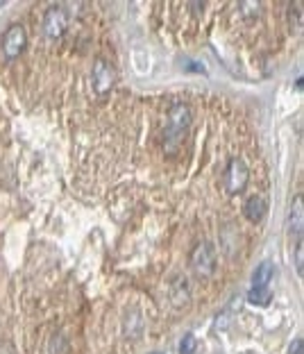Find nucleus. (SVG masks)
<instances>
[{"label": "nucleus", "instance_id": "1", "mask_svg": "<svg viewBox=\"0 0 304 354\" xmlns=\"http://www.w3.org/2000/svg\"><path fill=\"white\" fill-rule=\"evenodd\" d=\"M191 127V109L189 104L178 102L173 104L171 111H168V123L164 130V150L168 155H175L180 150L182 141L187 139V132Z\"/></svg>", "mask_w": 304, "mask_h": 354}, {"label": "nucleus", "instance_id": "2", "mask_svg": "<svg viewBox=\"0 0 304 354\" xmlns=\"http://www.w3.org/2000/svg\"><path fill=\"white\" fill-rule=\"evenodd\" d=\"M216 250L209 241H200V243L193 248V252H191V268L193 272L200 277V279H207L213 275L216 270Z\"/></svg>", "mask_w": 304, "mask_h": 354}, {"label": "nucleus", "instance_id": "3", "mask_svg": "<svg viewBox=\"0 0 304 354\" xmlns=\"http://www.w3.org/2000/svg\"><path fill=\"white\" fill-rule=\"evenodd\" d=\"M247 180H250V171H247L243 159H238V157L229 159L227 168H225V177H222V182H225V191L229 193V196L241 193L247 187Z\"/></svg>", "mask_w": 304, "mask_h": 354}, {"label": "nucleus", "instance_id": "4", "mask_svg": "<svg viewBox=\"0 0 304 354\" xmlns=\"http://www.w3.org/2000/svg\"><path fill=\"white\" fill-rule=\"evenodd\" d=\"M91 80H93V91L98 95H107L116 82V71L107 59H95Z\"/></svg>", "mask_w": 304, "mask_h": 354}, {"label": "nucleus", "instance_id": "5", "mask_svg": "<svg viewBox=\"0 0 304 354\" xmlns=\"http://www.w3.org/2000/svg\"><path fill=\"white\" fill-rule=\"evenodd\" d=\"M66 26H68V19H66V12H64L61 5H53L50 10L46 12L44 16V32L46 37L50 39V41H57V39L64 37V32H66Z\"/></svg>", "mask_w": 304, "mask_h": 354}, {"label": "nucleus", "instance_id": "6", "mask_svg": "<svg viewBox=\"0 0 304 354\" xmlns=\"http://www.w3.org/2000/svg\"><path fill=\"white\" fill-rule=\"evenodd\" d=\"M28 35L23 26H10L3 35V57L5 59H16L19 55L26 50Z\"/></svg>", "mask_w": 304, "mask_h": 354}, {"label": "nucleus", "instance_id": "7", "mask_svg": "<svg viewBox=\"0 0 304 354\" xmlns=\"http://www.w3.org/2000/svg\"><path fill=\"white\" fill-rule=\"evenodd\" d=\"M168 293H171V302L175 309H182L187 307L191 302V284L187 277L182 275H175L173 281H171V288H168Z\"/></svg>", "mask_w": 304, "mask_h": 354}, {"label": "nucleus", "instance_id": "8", "mask_svg": "<svg viewBox=\"0 0 304 354\" xmlns=\"http://www.w3.org/2000/svg\"><path fill=\"white\" fill-rule=\"evenodd\" d=\"M289 230L295 236V241H302V230H304V205H302V196L298 193L291 205V214H289Z\"/></svg>", "mask_w": 304, "mask_h": 354}, {"label": "nucleus", "instance_id": "9", "mask_svg": "<svg viewBox=\"0 0 304 354\" xmlns=\"http://www.w3.org/2000/svg\"><path fill=\"white\" fill-rule=\"evenodd\" d=\"M245 218L250 221V223H261L263 218H266V214H268V203H266V198L263 196H252V198H247V203H245Z\"/></svg>", "mask_w": 304, "mask_h": 354}, {"label": "nucleus", "instance_id": "10", "mask_svg": "<svg viewBox=\"0 0 304 354\" xmlns=\"http://www.w3.org/2000/svg\"><path fill=\"white\" fill-rule=\"evenodd\" d=\"M273 277H275L273 261H261L257 266V270H254V275H252V286L254 288H268L270 279H273Z\"/></svg>", "mask_w": 304, "mask_h": 354}, {"label": "nucleus", "instance_id": "11", "mask_svg": "<svg viewBox=\"0 0 304 354\" xmlns=\"http://www.w3.org/2000/svg\"><path fill=\"white\" fill-rule=\"evenodd\" d=\"M273 300V293H270V288H250V293H247V302L250 304H257V307H266Z\"/></svg>", "mask_w": 304, "mask_h": 354}, {"label": "nucleus", "instance_id": "12", "mask_svg": "<svg viewBox=\"0 0 304 354\" xmlns=\"http://www.w3.org/2000/svg\"><path fill=\"white\" fill-rule=\"evenodd\" d=\"M295 268L298 275L304 277V241H295Z\"/></svg>", "mask_w": 304, "mask_h": 354}, {"label": "nucleus", "instance_id": "13", "mask_svg": "<svg viewBox=\"0 0 304 354\" xmlns=\"http://www.w3.org/2000/svg\"><path fill=\"white\" fill-rule=\"evenodd\" d=\"M198 352V343L193 334H187L182 341V354H196Z\"/></svg>", "mask_w": 304, "mask_h": 354}, {"label": "nucleus", "instance_id": "14", "mask_svg": "<svg viewBox=\"0 0 304 354\" xmlns=\"http://www.w3.org/2000/svg\"><path fill=\"white\" fill-rule=\"evenodd\" d=\"M291 354H302V339H298L293 343V348H291Z\"/></svg>", "mask_w": 304, "mask_h": 354}, {"label": "nucleus", "instance_id": "15", "mask_svg": "<svg viewBox=\"0 0 304 354\" xmlns=\"http://www.w3.org/2000/svg\"><path fill=\"white\" fill-rule=\"evenodd\" d=\"M191 7H193V12H196V14L205 12V3H191Z\"/></svg>", "mask_w": 304, "mask_h": 354}, {"label": "nucleus", "instance_id": "16", "mask_svg": "<svg viewBox=\"0 0 304 354\" xmlns=\"http://www.w3.org/2000/svg\"><path fill=\"white\" fill-rule=\"evenodd\" d=\"M0 5H5V3H0Z\"/></svg>", "mask_w": 304, "mask_h": 354}]
</instances>
